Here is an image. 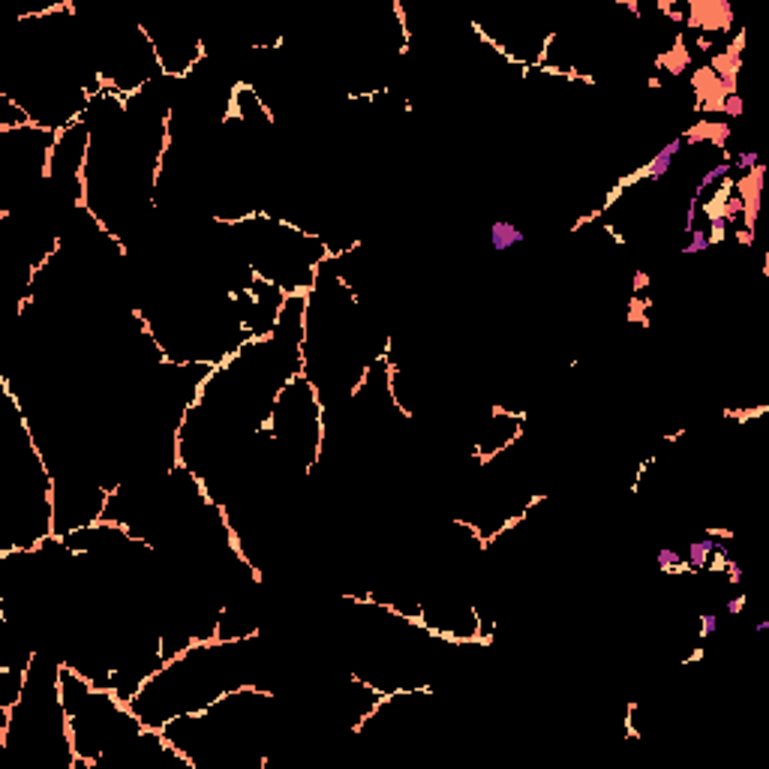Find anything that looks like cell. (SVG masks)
I'll return each instance as SVG.
<instances>
[{
	"mask_svg": "<svg viewBox=\"0 0 769 769\" xmlns=\"http://www.w3.org/2000/svg\"><path fill=\"white\" fill-rule=\"evenodd\" d=\"M253 637L238 640H199L181 655L169 658L130 700V709L148 730H163L181 715H196L214 706L220 697L256 688ZM265 688V685H262Z\"/></svg>",
	"mask_w": 769,
	"mask_h": 769,
	"instance_id": "1",
	"label": "cell"
},
{
	"mask_svg": "<svg viewBox=\"0 0 769 769\" xmlns=\"http://www.w3.org/2000/svg\"><path fill=\"white\" fill-rule=\"evenodd\" d=\"M217 223L244 235V238H232L241 244L244 265L259 280H265L268 286H277L286 295H307L316 286L319 271L334 256L343 253V250H331L322 238L280 217L250 214V217L217 220Z\"/></svg>",
	"mask_w": 769,
	"mask_h": 769,
	"instance_id": "2",
	"label": "cell"
},
{
	"mask_svg": "<svg viewBox=\"0 0 769 769\" xmlns=\"http://www.w3.org/2000/svg\"><path fill=\"white\" fill-rule=\"evenodd\" d=\"M265 436L274 445V457L298 466L304 478L313 475L325 445V406L304 373L289 379V385L280 391L265 424Z\"/></svg>",
	"mask_w": 769,
	"mask_h": 769,
	"instance_id": "3",
	"label": "cell"
},
{
	"mask_svg": "<svg viewBox=\"0 0 769 769\" xmlns=\"http://www.w3.org/2000/svg\"><path fill=\"white\" fill-rule=\"evenodd\" d=\"M685 10L688 13L682 16V25L697 31V40L733 31V7L727 0H688Z\"/></svg>",
	"mask_w": 769,
	"mask_h": 769,
	"instance_id": "4",
	"label": "cell"
},
{
	"mask_svg": "<svg viewBox=\"0 0 769 769\" xmlns=\"http://www.w3.org/2000/svg\"><path fill=\"white\" fill-rule=\"evenodd\" d=\"M655 67H658L661 73H670V76H682V73L691 67V49L685 46L682 34H676L673 46L664 49V52L655 58Z\"/></svg>",
	"mask_w": 769,
	"mask_h": 769,
	"instance_id": "5",
	"label": "cell"
},
{
	"mask_svg": "<svg viewBox=\"0 0 769 769\" xmlns=\"http://www.w3.org/2000/svg\"><path fill=\"white\" fill-rule=\"evenodd\" d=\"M487 241L496 253H505V250H514L520 241H526L523 229L514 226L511 220H493L490 223V232H487Z\"/></svg>",
	"mask_w": 769,
	"mask_h": 769,
	"instance_id": "6",
	"label": "cell"
},
{
	"mask_svg": "<svg viewBox=\"0 0 769 769\" xmlns=\"http://www.w3.org/2000/svg\"><path fill=\"white\" fill-rule=\"evenodd\" d=\"M688 244L682 247V256H694V253H706L709 250V238H706V229H691L688 232Z\"/></svg>",
	"mask_w": 769,
	"mask_h": 769,
	"instance_id": "7",
	"label": "cell"
},
{
	"mask_svg": "<svg viewBox=\"0 0 769 769\" xmlns=\"http://www.w3.org/2000/svg\"><path fill=\"white\" fill-rule=\"evenodd\" d=\"M742 112H745V100H742L739 94H730V97L724 100V106H721V115H724L727 121H739Z\"/></svg>",
	"mask_w": 769,
	"mask_h": 769,
	"instance_id": "8",
	"label": "cell"
}]
</instances>
